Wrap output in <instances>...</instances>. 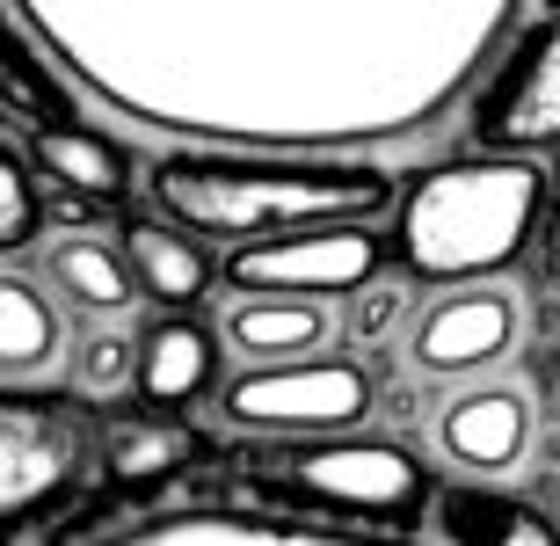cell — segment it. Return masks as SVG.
Listing matches in <instances>:
<instances>
[{
  "instance_id": "cell-1",
  "label": "cell",
  "mask_w": 560,
  "mask_h": 546,
  "mask_svg": "<svg viewBox=\"0 0 560 546\" xmlns=\"http://www.w3.org/2000/svg\"><path fill=\"white\" fill-rule=\"evenodd\" d=\"M103 103L205 139H400L517 0H22Z\"/></svg>"
},
{
  "instance_id": "cell-2",
  "label": "cell",
  "mask_w": 560,
  "mask_h": 546,
  "mask_svg": "<svg viewBox=\"0 0 560 546\" xmlns=\"http://www.w3.org/2000/svg\"><path fill=\"white\" fill-rule=\"evenodd\" d=\"M145 197L197 241H270L299 226H378L400 183L372 161H291V153L175 147L145 169Z\"/></svg>"
},
{
  "instance_id": "cell-3",
  "label": "cell",
  "mask_w": 560,
  "mask_h": 546,
  "mask_svg": "<svg viewBox=\"0 0 560 546\" xmlns=\"http://www.w3.org/2000/svg\"><path fill=\"white\" fill-rule=\"evenodd\" d=\"M546 175L524 153H474L436 161L394 197V255L416 284H480L510 270L539 226Z\"/></svg>"
},
{
  "instance_id": "cell-4",
  "label": "cell",
  "mask_w": 560,
  "mask_h": 546,
  "mask_svg": "<svg viewBox=\"0 0 560 546\" xmlns=\"http://www.w3.org/2000/svg\"><path fill=\"white\" fill-rule=\"evenodd\" d=\"M233 481L262 496L284 518H328V525H408L430 503V474L408 444L364 438V430H320V438H248L219 452Z\"/></svg>"
},
{
  "instance_id": "cell-5",
  "label": "cell",
  "mask_w": 560,
  "mask_h": 546,
  "mask_svg": "<svg viewBox=\"0 0 560 546\" xmlns=\"http://www.w3.org/2000/svg\"><path fill=\"white\" fill-rule=\"evenodd\" d=\"M95 466V422L73 394H30L0 386V539L73 503V488Z\"/></svg>"
},
{
  "instance_id": "cell-6",
  "label": "cell",
  "mask_w": 560,
  "mask_h": 546,
  "mask_svg": "<svg viewBox=\"0 0 560 546\" xmlns=\"http://www.w3.org/2000/svg\"><path fill=\"white\" fill-rule=\"evenodd\" d=\"M219 416L248 438H320V430H364L378 408V386L357 358H277V364H241L233 379L211 386Z\"/></svg>"
},
{
  "instance_id": "cell-7",
  "label": "cell",
  "mask_w": 560,
  "mask_h": 546,
  "mask_svg": "<svg viewBox=\"0 0 560 546\" xmlns=\"http://www.w3.org/2000/svg\"><path fill=\"white\" fill-rule=\"evenodd\" d=\"M386 233L372 226H299L270 241H241L219 263L233 292H277V299H350L386 277Z\"/></svg>"
},
{
  "instance_id": "cell-8",
  "label": "cell",
  "mask_w": 560,
  "mask_h": 546,
  "mask_svg": "<svg viewBox=\"0 0 560 546\" xmlns=\"http://www.w3.org/2000/svg\"><path fill=\"white\" fill-rule=\"evenodd\" d=\"M466 139L480 153H524V161L560 147V15H539L495 59L466 109Z\"/></svg>"
},
{
  "instance_id": "cell-9",
  "label": "cell",
  "mask_w": 560,
  "mask_h": 546,
  "mask_svg": "<svg viewBox=\"0 0 560 546\" xmlns=\"http://www.w3.org/2000/svg\"><path fill=\"white\" fill-rule=\"evenodd\" d=\"M517 328H524L517 292L480 277V284H458V292L430 299L408 321V364L422 379H480L488 364H502L517 350Z\"/></svg>"
},
{
  "instance_id": "cell-10",
  "label": "cell",
  "mask_w": 560,
  "mask_h": 546,
  "mask_svg": "<svg viewBox=\"0 0 560 546\" xmlns=\"http://www.w3.org/2000/svg\"><path fill=\"white\" fill-rule=\"evenodd\" d=\"M219 379H226V342L197 314H167V321H153V328L131 336V394L153 416L197 408Z\"/></svg>"
},
{
  "instance_id": "cell-11",
  "label": "cell",
  "mask_w": 560,
  "mask_h": 546,
  "mask_svg": "<svg viewBox=\"0 0 560 546\" xmlns=\"http://www.w3.org/2000/svg\"><path fill=\"white\" fill-rule=\"evenodd\" d=\"M436 452L466 474H480V481L517 474L524 452H532V400L517 386H458L436 408Z\"/></svg>"
},
{
  "instance_id": "cell-12",
  "label": "cell",
  "mask_w": 560,
  "mask_h": 546,
  "mask_svg": "<svg viewBox=\"0 0 560 546\" xmlns=\"http://www.w3.org/2000/svg\"><path fill=\"white\" fill-rule=\"evenodd\" d=\"M430 510L452 546H560V525L539 503H524L510 488H488V481L430 488Z\"/></svg>"
},
{
  "instance_id": "cell-13",
  "label": "cell",
  "mask_w": 560,
  "mask_h": 546,
  "mask_svg": "<svg viewBox=\"0 0 560 546\" xmlns=\"http://www.w3.org/2000/svg\"><path fill=\"white\" fill-rule=\"evenodd\" d=\"M335 321L320 299H277V292H241L219 321V342L248 364H277V358H313L328 350Z\"/></svg>"
},
{
  "instance_id": "cell-14",
  "label": "cell",
  "mask_w": 560,
  "mask_h": 546,
  "mask_svg": "<svg viewBox=\"0 0 560 546\" xmlns=\"http://www.w3.org/2000/svg\"><path fill=\"white\" fill-rule=\"evenodd\" d=\"M189 460H219L197 430H183L175 416H125V422H103L95 430V466L109 474V488L117 496H139V488H153V481H167L175 466H189Z\"/></svg>"
},
{
  "instance_id": "cell-15",
  "label": "cell",
  "mask_w": 560,
  "mask_h": 546,
  "mask_svg": "<svg viewBox=\"0 0 560 546\" xmlns=\"http://www.w3.org/2000/svg\"><path fill=\"white\" fill-rule=\"evenodd\" d=\"M125 263H131V284L145 299H161L175 314H197V299L219 284V263L205 255V241L167 219H125Z\"/></svg>"
},
{
  "instance_id": "cell-16",
  "label": "cell",
  "mask_w": 560,
  "mask_h": 546,
  "mask_svg": "<svg viewBox=\"0 0 560 546\" xmlns=\"http://www.w3.org/2000/svg\"><path fill=\"white\" fill-rule=\"evenodd\" d=\"M30 161L59 189H81V197H109V205H117L131 189V153L117 147V139H103V131H88V125L30 131Z\"/></svg>"
},
{
  "instance_id": "cell-17",
  "label": "cell",
  "mask_w": 560,
  "mask_h": 546,
  "mask_svg": "<svg viewBox=\"0 0 560 546\" xmlns=\"http://www.w3.org/2000/svg\"><path fill=\"white\" fill-rule=\"evenodd\" d=\"M59 342H66L59 299L44 292L37 277L0 270V379H37L59 358Z\"/></svg>"
},
{
  "instance_id": "cell-18",
  "label": "cell",
  "mask_w": 560,
  "mask_h": 546,
  "mask_svg": "<svg viewBox=\"0 0 560 546\" xmlns=\"http://www.w3.org/2000/svg\"><path fill=\"white\" fill-rule=\"evenodd\" d=\"M44 277H51V292L73 306V314H125L131 299H139V284H131V263L109 241H95V233H81V241H59V248L44 255Z\"/></svg>"
},
{
  "instance_id": "cell-19",
  "label": "cell",
  "mask_w": 560,
  "mask_h": 546,
  "mask_svg": "<svg viewBox=\"0 0 560 546\" xmlns=\"http://www.w3.org/2000/svg\"><path fill=\"white\" fill-rule=\"evenodd\" d=\"M0 109L22 117L30 131L73 125V88L59 81V66H51V59H37V44L15 30L8 8H0Z\"/></svg>"
},
{
  "instance_id": "cell-20",
  "label": "cell",
  "mask_w": 560,
  "mask_h": 546,
  "mask_svg": "<svg viewBox=\"0 0 560 546\" xmlns=\"http://www.w3.org/2000/svg\"><path fill=\"white\" fill-rule=\"evenodd\" d=\"M44 233L37 219V175L15 147H0V255H22Z\"/></svg>"
},
{
  "instance_id": "cell-21",
  "label": "cell",
  "mask_w": 560,
  "mask_h": 546,
  "mask_svg": "<svg viewBox=\"0 0 560 546\" xmlns=\"http://www.w3.org/2000/svg\"><path fill=\"white\" fill-rule=\"evenodd\" d=\"M73 386L88 400H109L131 386V336L125 328H95V336L73 342Z\"/></svg>"
},
{
  "instance_id": "cell-22",
  "label": "cell",
  "mask_w": 560,
  "mask_h": 546,
  "mask_svg": "<svg viewBox=\"0 0 560 546\" xmlns=\"http://www.w3.org/2000/svg\"><path fill=\"white\" fill-rule=\"evenodd\" d=\"M400 314H408V292H400V284H364V292H350V306H342V336L378 342Z\"/></svg>"
},
{
  "instance_id": "cell-23",
  "label": "cell",
  "mask_w": 560,
  "mask_h": 546,
  "mask_svg": "<svg viewBox=\"0 0 560 546\" xmlns=\"http://www.w3.org/2000/svg\"><path fill=\"white\" fill-rule=\"evenodd\" d=\"M109 197H81V189H59V197H37V219L59 233H103L109 226Z\"/></svg>"
},
{
  "instance_id": "cell-24",
  "label": "cell",
  "mask_w": 560,
  "mask_h": 546,
  "mask_svg": "<svg viewBox=\"0 0 560 546\" xmlns=\"http://www.w3.org/2000/svg\"><path fill=\"white\" fill-rule=\"evenodd\" d=\"M539 211H546V219H539V277H546V284L560 292V169L546 175V197H539Z\"/></svg>"
},
{
  "instance_id": "cell-25",
  "label": "cell",
  "mask_w": 560,
  "mask_h": 546,
  "mask_svg": "<svg viewBox=\"0 0 560 546\" xmlns=\"http://www.w3.org/2000/svg\"><path fill=\"white\" fill-rule=\"evenodd\" d=\"M539 460H546V474L560 481V438H546V444H539Z\"/></svg>"
},
{
  "instance_id": "cell-26",
  "label": "cell",
  "mask_w": 560,
  "mask_h": 546,
  "mask_svg": "<svg viewBox=\"0 0 560 546\" xmlns=\"http://www.w3.org/2000/svg\"><path fill=\"white\" fill-rule=\"evenodd\" d=\"M546 8H553V15H560V0H546Z\"/></svg>"
}]
</instances>
